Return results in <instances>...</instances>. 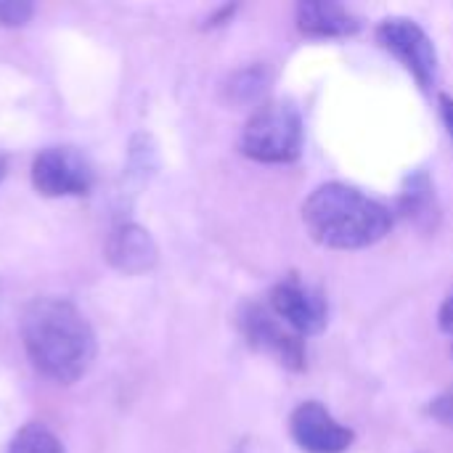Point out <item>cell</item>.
Here are the masks:
<instances>
[{
  "mask_svg": "<svg viewBox=\"0 0 453 453\" xmlns=\"http://www.w3.org/2000/svg\"><path fill=\"white\" fill-rule=\"evenodd\" d=\"M21 342L35 369L58 385H74L96 358L88 319L61 297H37L24 308Z\"/></svg>",
  "mask_w": 453,
  "mask_h": 453,
  "instance_id": "6da1fadb",
  "label": "cell"
},
{
  "mask_svg": "<svg viewBox=\"0 0 453 453\" xmlns=\"http://www.w3.org/2000/svg\"><path fill=\"white\" fill-rule=\"evenodd\" d=\"M303 223L321 247L364 250L390 234L393 212L348 183H324L305 199Z\"/></svg>",
  "mask_w": 453,
  "mask_h": 453,
  "instance_id": "7a4b0ae2",
  "label": "cell"
},
{
  "mask_svg": "<svg viewBox=\"0 0 453 453\" xmlns=\"http://www.w3.org/2000/svg\"><path fill=\"white\" fill-rule=\"evenodd\" d=\"M239 149L263 165H289L303 154V119L292 104H263L244 125Z\"/></svg>",
  "mask_w": 453,
  "mask_h": 453,
  "instance_id": "3957f363",
  "label": "cell"
},
{
  "mask_svg": "<svg viewBox=\"0 0 453 453\" xmlns=\"http://www.w3.org/2000/svg\"><path fill=\"white\" fill-rule=\"evenodd\" d=\"M32 186L50 199L85 196L93 188V167L77 149L50 146L32 162Z\"/></svg>",
  "mask_w": 453,
  "mask_h": 453,
  "instance_id": "277c9868",
  "label": "cell"
},
{
  "mask_svg": "<svg viewBox=\"0 0 453 453\" xmlns=\"http://www.w3.org/2000/svg\"><path fill=\"white\" fill-rule=\"evenodd\" d=\"M377 40L385 50H390L411 74L414 80L430 90L438 80V50L430 35L411 19L393 16L377 27Z\"/></svg>",
  "mask_w": 453,
  "mask_h": 453,
  "instance_id": "5b68a950",
  "label": "cell"
},
{
  "mask_svg": "<svg viewBox=\"0 0 453 453\" xmlns=\"http://www.w3.org/2000/svg\"><path fill=\"white\" fill-rule=\"evenodd\" d=\"M271 311L297 334V337H311L324 332L329 321V308L326 300L319 289L305 284L297 276H289L279 281L271 292Z\"/></svg>",
  "mask_w": 453,
  "mask_h": 453,
  "instance_id": "8992f818",
  "label": "cell"
},
{
  "mask_svg": "<svg viewBox=\"0 0 453 453\" xmlns=\"http://www.w3.org/2000/svg\"><path fill=\"white\" fill-rule=\"evenodd\" d=\"M242 332L252 348L273 356L279 364L289 369L305 366V348L300 337L279 316H273V311L263 305H247L242 311Z\"/></svg>",
  "mask_w": 453,
  "mask_h": 453,
  "instance_id": "52a82bcc",
  "label": "cell"
},
{
  "mask_svg": "<svg viewBox=\"0 0 453 453\" xmlns=\"http://www.w3.org/2000/svg\"><path fill=\"white\" fill-rule=\"evenodd\" d=\"M289 433L308 453H342L353 446V430L340 425L319 401H305L292 411Z\"/></svg>",
  "mask_w": 453,
  "mask_h": 453,
  "instance_id": "ba28073f",
  "label": "cell"
},
{
  "mask_svg": "<svg viewBox=\"0 0 453 453\" xmlns=\"http://www.w3.org/2000/svg\"><path fill=\"white\" fill-rule=\"evenodd\" d=\"M159 250L151 234L135 223L117 226L106 239V260L114 271L125 276H141L157 265Z\"/></svg>",
  "mask_w": 453,
  "mask_h": 453,
  "instance_id": "9c48e42d",
  "label": "cell"
},
{
  "mask_svg": "<svg viewBox=\"0 0 453 453\" xmlns=\"http://www.w3.org/2000/svg\"><path fill=\"white\" fill-rule=\"evenodd\" d=\"M297 27L308 37H350L361 29L353 11L329 0H305L295 8Z\"/></svg>",
  "mask_w": 453,
  "mask_h": 453,
  "instance_id": "30bf717a",
  "label": "cell"
},
{
  "mask_svg": "<svg viewBox=\"0 0 453 453\" xmlns=\"http://www.w3.org/2000/svg\"><path fill=\"white\" fill-rule=\"evenodd\" d=\"M401 212L419 226H433L438 207H435L433 183L425 173H417L414 178L406 180V186L401 191Z\"/></svg>",
  "mask_w": 453,
  "mask_h": 453,
  "instance_id": "8fae6325",
  "label": "cell"
},
{
  "mask_svg": "<svg viewBox=\"0 0 453 453\" xmlns=\"http://www.w3.org/2000/svg\"><path fill=\"white\" fill-rule=\"evenodd\" d=\"M268 85H271V72L255 64V66L234 72V77L226 82V96L231 104H252L265 96Z\"/></svg>",
  "mask_w": 453,
  "mask_h": 453,
  "instance_id": "7c38bea8",
  "label": "cell"
},
{
  "mask_svg": "<svg viewBox=\"0 0 453 453\" xmlns=\"http://www.w3.org/2000/svg\"><path fill=\"white\" fill-rule=\"evenodd\" d=\"M8 453H66L61 441L45 427V425H37V422H29L24 425L13 441H11V449Z\"/></svg>",
  "mask_w": 453,
  "mask_h": 453,
  "instance_id": "4fadbf2b",
  "label": "cell"
},
{
  "mask_svg": "<svg viewBox=\"0 0 453 453\" xmlns=\"http://www.w3.org/2000/svg\"><path fill=\"white\" fill-rule=\"evenodd\" d=\"M35 16V5L27 0H0V27H24Z\"/></svg>",
  "mask_w": 453,
  "mask_h": 453,
  "instance_id": "5bb4252c",
  "label": "cell"
},
{
  "mask_svg": "<svg viewBox=\"0 0 453 453\" xmlns=\"http://www.w3.org/2000/svg\"><path fill=\"white\" fill-rule=\"evenodd\" d=\"M441 329L453 337V295L443 303V308H441Z\"/></svg>",
  "mask_w": 453,
  "mask_h": 453,
  "instance_id": "9a60e30c",
  "label": "cell"
},
{
  "mask_svg": "<svg viewBox=\"0 0 453 453\" xmlns=\"http://www.w3.org/2000/svg\"><path fill=\"white\" fill-rule=\"evenodd\" d=\"M441 117L449 127V135L453 138V98L451 96H441Z\"/></svg>",
  "mask_w": 453,
  "mask_h": 453,
  "instance_id": "2e32d148",
  "label": "cell"
},
{
  "mask_svg": "<svg viewBox=\"0 0 453 453\" xmlns=\"http://www.w3.org/2000/svg\"><path fill=\"white\" fill-rule=\"evenodd\" d=\"M5 170H8V162H5V157L0 154V180L5 178Z\"/></svg>",
  "mask_w": 453,
  "mask_h": 453,
  "instance_id": "e0dca14e",
  "label": "cell"
}]
</instances>
